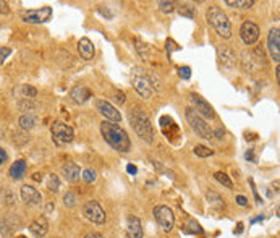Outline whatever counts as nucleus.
I'll use <instances>...</instances> for the list:
<instances>
[{
    "mask_svg": "<svg viewBox=\"0 0 280 238\" xmlns=\"http://www.w3.org/2000/svg\"><path fill=\"white\" fill-rule=\"evenodd\" d=\"M279 44H280V31H279V28H272L267 34V49H269V54H271V57L274 59V62L276 63L280 62Z\"/></svg>",
    "mask_w": 280,
    "mask_h": 238,
    "instance_id": "nucleus-14",
    "label": "nucleus"
},
{
    "mask_svg": "<svg viewBox=\"0 0 280 238\" xmlns=\"http://www.w3.org/2000/svg\"><path fill=\"white\" fill-rule=\"evenodd\" d=\"M188 229H186V232L188 234H202V229H201V225L198 224V222L195 220V219H190L188 220Z\"/></svg>",
    "mask_w": 280,
    "mask_h": 238,
    "instance_id": "nucleus-30",
    "label": "nucleus"
},
{
    "mask_svg": "<svg viewBox=\"0 0 280 238\" xmlns=\"http://www.w3.org/2000/svg\"><path fill=\"white\" fill-rule=\"evenodd\" d=\"M78 52L84 60H93L94 57V44L88 38L80 39L78 42Z\"/></svg>",
    "mask_w": 280,
    "mask_h": 238,
    "instance_id": "nucleus-18",
    "label": "nucleus"
},
{
    "mask_svg": "<svg viewBox=\"0 0 280 238\" xmlns=\"http://www.w3.org/2000/svg\"><path fill=\"white\" fill-rule=\"evenodd\" d=\"M128 238H142V225L136 216L128 219Z\"/></svg>",
    "mask_w": 280,
    "mask_h": 238,
    "instance_id": "nucleus-19",
    "label": "nucleus"
},
{
    "mask_svg": "<svg viewBox=\"0 0 280 238\" xmlns=\"http://www.w3.org/2000/svg\"><path fill=\"white\" fill-rule=\"evenodd\" d=\"M190 102L193 105V110L198 114V115H201L202 119H214L216 117V112H214V109H212V105L207 102L206 99H202L200 94H196V93H191L190 94Z\"/></svg>",
    "mask_w": 280,
    "mask_h": 238,
    "instance_id": "nucleus-9",
    "label": "nucleus"
},
{
    "mask_svg": "<svg viewBox=\"0 0 280 238\" xmlns=\"http://www.w3.org/2000/svg\"><path fill=\"white\" fill-rule=\"evenodd\" d=\"M217 55H219V62L222 63V67L225 68H233L237 65V54L230 45H219L217 47Z\"/></svg>",
    "mask_w": 280,
    "mask_h": 238,
    "instance_id": "nucleus-12",
    "label": "nucleus"
},
{
    "mask_svg": "<svg viewBox=\"0 0 280 238\" xmlns=\"http://www.w3.org/2000/svg\"><path fill=\"white\" fill-rule=\"evenodd\" d=\"M131 83H133L135 91L138 93L142 99H151L152 94H154V88H156V81L152 79L149 75L142 73L141 70H136L131 77Z\"/></svg>",
    "mask_w": 280,
    "mask_h": 238,
    "instance_id": "nucleus-4",
    "label": "nucleus"
},
{
    "mask_svg": "<svg viewBox=\"0 0 280 238\" xmlns=\"http://www.w3.org/2000/svg\"><path fill=\"white\" fill-rule=\"evenodd\" d=\"M47 188H49V191H54V193H57V191L60 190V180H59V177L55 175V174H50L49 175Z\"/></svg>",
    "mask_w": 280,
    "mask_h": 238,
    "instance_id": "nucleus-28",
    "label": "nucleus"
},
{
    "mask_svg": "<svg viewBox=\"0 0 280 238\" xmlns=\"http://www.w3.org/2000/svg\"><path fill=\"white\" fill-rule=\"evenodd\" d=\"M212 136H216L217 139H222V136H223V130H216V133H212Z\"/></svg>",
    "mask_w": 280,
    "mask_h": 238,
    "instance_id": "nucleus-40",
    "label": "nucleus"
},
{
    "mask_svg": "<svg viewBox=\"0 0 280 238\" xmlns=\"http://www.w3.org/2000/svg\"><path fill=\"white\" fill-rule=\"evenodd\" d=\"M157 8L164 13H172L175 10V2H159L157 3Z\"/></svg>",
    "mask_w": 280,
    "mask_h": 238,
    "instance_id": "nucleus-32",
    "label": "nucleus"
},
{
    "mask_svg": "<svg viewBox=\"0 0 280 238\" xmlns=\"http://www.w3.org/2000/svg\"><path fill=\"white\" fill-rule=\"evenodd\" d=\"M195 154L198 156V158H209V156H214V151L207 148V146L198 144L195 148Z\"/></svg>",
    "mask_w": 280,
    "mask_h": 238,
    "instance_id": "nucleus-29",
    "label": "nucleus"
},
{
    "mask_svg": "<svg viewBox=\"0 0 280 238\" xmlns=\"http://www.w3.org/2000/svg\"><path fill=\"white\" fill-rule=\"evenodd\" d=\"M115 100L121 105V104L125 102V94L121 93V91H115Z\"/></svg>",
    "mask_w": 280,
    "mask_h": 238,
    "instance_id": "nucleus-37",
    "label": "nucleus"
},
{
    "mask_svg": "<svg viewBox=\"0 0 280 238\" xmlns=\"http://www.w3.org/2000/svg\"><path fill=\"white\" fill-rule=\"evenodd\" d=\"M83 214L88 220L94 222V224H105V211L102 209V206L98 201H88L83 207Z\"/></svg>",
    "mask_w": 280,
    "mask_h": 238,
    "instance_id": "nucleus-10",
    "label": "nucleus"
},
{
    "mask_svg": "<svg viewBox=\"0 0 280 238\" xmlns=\"http://www.w3.org/2000/svg\"><path fill=\"white\" fill-rule=\"evenodd\" d=\"M24 174H26V162L24 160L13 162L12 167H10V177H12L13 180H21Z\"/></svg>",
    "mask_w": 280,
    "mask_h": 238,
    "instance_id": "nucleus-21",
    "label": "nucleus"
},
{
    "mask_svg": "<svg viewBox=\"0 0 280 238\" xmlns=\"http://www.w3.org/2000/svg\"><path fill=\"white\" fill-rule=\"evenodd\" d=\"M207 201H209V204L212 207H216V209H222L223 207V199L217 193H214V191H209V193H207Z\"/></svg>",
    "mask_w": 280,
    "mask_h": 238,
    "instance_id": "nucleus-24",
    "label": "nucleus"
},
{
    "mask_svg": "<svg viewBox=\"0 0 280 238\" xmlns=\"http://www.w3.org/2000/svg\"><path fill=\"white\" fill-rule=\"evenodd\" d=\"M98 110L99 114L105 119V121H112V123H120L121 115L117 110V107H114L110 102L107 100H98Z\"/></svg>",
    "mask_w": 280,
    "mask_h": 238,
    "instance_id": "nucleus-13",
    "label": "nucleus"
},
{
    "mask_svg": "<svg viewBox=\"0 0 280 238\" xmlns=\"http://www.w3.org/2000/svg\"><path fill=\"white\" fill-rule=\"evenodd\" d=\"M33 180L34 181H40V180H42V174H39V172H38V174H34L33 175Z\"/></svg>",
    "mask_w": 280,
    "mask_h": 238,
    "instance_id": "nucleus-43",
    "label": "nucleus"
},
{
    "mask_svg": "<svg viewBox=\"0 0 280 238\" xmlns=\"http://www.w3.org/2000/svg\"><path fill=\"white\" fill-rule=\"evenodd\" d=\"M63 204L67 207H75L76 206V196L68 191V193L63 196Z\"/></svg>",
    "mask_w": 280,
    "mask_h": 238,
    "instance_id": "nucleus-33",
    "label": "nucleus"
},
{
    "mask_svg": "<svg viewBox=\"0 0 280 238\" xmlns=\"http://www.w3.org/2000/svg\"><path fill=\"white\" fill-rule=\"evenodd\" d=\"M10 13V7L7 2H3V0H0V15H8Z\"/></svg>",
    "mask_w": 280,
    "mask_h": 238,
    "instance_id": "nucleus-36",
    "label": "nucleus"
},
{
    "mask_svg": "<svg viewBox=\"0 0 280 238\" xmlns=\"http://www.w3.org/2000/svg\"><path fill=\"white\" fill-rule=\"evenodd\" d=\"M178 75L183 79H190L191 78V68L190 67H180L178 68Z\"/></svg>",
    "mask_w": 280,
    "mask_h": 238,
    "instance_id": "nucleus-34",
    "label": "nucleus"
},
{
    "mask_svg": "<svg viewBox=\"0 0 280 238\" xmlns=\"http://www.w3.org/2000/svg\"><path fill=\"white\" fill-rule=\"evenodd\" d=\"M214 178H216L219 183H222L223 186H227V188H233V183H232V180L228 178V175L227 174H223V172H216L214 174Z\"/></svg>",
    "mask_w": 280,
    "mask_h": 238,
    "instance_id": "nucleus-25",
    "label": "nucleus"
},
{
    "mask_svg": "<svg viewBox=\"0 0 280 238\" xmlns=\"http://www.w3.org/2000/svg\"><path fill=\"white\" fill-rule=\"evenodd\" d=\"M29 230H31V234L36 238H42L49 232V222H47V219H45V217H39V219L33 220L31 225H29Z\"/></svg>",
    "mask_w": 280,
    "mask_h": 238,
    "instance_id": "nucleus-17",
    "label": "nucleus"
},
{
    "mask_svg": "<svg viewBox=\"0 0 280 238\" xmlns=\"http://www.w3.org/2000/svg\"><path fill=\"white\" fill-rule=\"evenodd\" d=\"M50 133H52V139L57 146L70 144L75 139V131L70 125L63 123V121H54L50 126Z\"/></svg>",
    "mask_w": 280,
    "mask_h": 238,
    "instance_id": "nucleus-6",
    "label": "nucleus"
},
{
    "mask_svg": "<svg viewBox=\"0 0 280 238\" xmlns=\"http://www.w3.org/2000/svg\"><path fill=\"white\" fill-rule=\"evenodd\" d=\"M154 217H156V222L159 224V227H162L165 232H170L172 229H174L175 216H174V212H172L170 207H167L164 204L156 206L154 207Z\"/></svg>",
    "mask_w": 280,
    "mask_h": 238,
    "instance_id": "nucleus-7",
    "label": "nucleus"
},
{
    "mask_svg": "<svg viewBox=\"0 0 280 238\" xmlns=\"http://www.w3.org/2000/svg\"><path fill=\"white\" fill-rule=\"evenodd\" d=\"M70 98L73 99L76 104H84L93 98V93H91V89L86 88V86H75V88L70 91Z\"/></svg>",
    "mask_w": 280,
    "mask_h": 238,
    "instance_id": "nucleus-16",
    "label": "nucleus"
},
{
    "mask_svg": "<svg viewBox=\"0 0 280 238\" xmlns=\"http://www.w3.org/2000/svg\"><path fill=\"white\" fill-rule=\"evenodd\" d=\"M178 13L181 15V17H186V18H195V7H191L190 3H183L181 7H178Z\"/></svg>",
    "mask_w": 280,
    "mask_h": 238,
    "instance_id": "nucleus-26",
    "label": "nucleus"
},
{
    "mask_svg": "<svg viewBox=\"0 0 280 238\" xmlns=\"http://www.w3.org/2000/svg\"><path fill=\"white\" fill-rule=\"evenodd\" d=\"M84 238H104V237L100 235V234H96V232H94V234H88Z\"/></svg>",
    "mask_w": 280,
    "mask_h": 238,
    "instance_id": "nucleus-42",
    "label": "nucleus"
},
{
    "mask_svg": "<svg viewBox=\"0 0 280 238\" xmlns=\"http://www.w3.org/2000/svg\"><path fill=\"white\" fill-rule=\"evenodd\" d=\"M7 153H5V149L3 148H0V165H3L5 164V160H7Z\"/></svg>",
    "mask_w": 280,
    "mask_h": 238,
    "instance_id": "nucleus-38",
    "label": "nucleus"
},
{
    "mask_svg": "<svg viewBox=\"0 0 280 238\" xmlns=\"http://www.w3.org/2000/svg\"><path fill=\"white\" fill-rule=\"evenodd\" d=\"M18 123H20V128L21 130L29 131V130L34 128L36 123H38V119H36L34 115H21L18 120Z\"/></svg>",
    "mask_w": 280,
    "mask_h": 238,
    "instance_id": "nucleus-22",
    "label": "nucleus"
},
{
    "mask_svg": "<svg viewBox=\"0 0 280 238\" xmlns=\"http://www.w3.org/2000/svg\"><path fill=\"white\" fill-rule=\"evenodd\" d=\"M126 170H128L130 172V174H136V172H138V169H136V167L135 165H128V167H126Z\"/></svg>",
    "mask_w": 280,
    "mask_h": 238,
    "instance_id": "nucleus-41",
    "label": "nucleus"
},
{
    "mask_svg": "<svg viewBox=\"0 0 280 238\" xmlns=\"http://www.w3.org/2000/svg\"><path fill=\"white\" fill-rule=\"evenodd\" d=\"M52 7H40L38 10H28V12L21 13L23 21L33 23V24H40V23H47L52 18Z\"/></svg>",
    "mask_w": 280,
    "mask_h": 238,
    "instance_id": "nucleus-8",
    "label": "nucleus"
},
{
    "mask_svg": "<svg viewBox=\"0 0 280 238\" xmlns=\"http://www.w3.org/2000/svg\"><path fill=\"white\" fill-rule=\"evenodd\" d=\"M12 54V50H10L8 47H0V65H2L5 60H7L8 55Z\"/></svg>",
    "mask_w": 280,
    "mask_h": 238,
    "instance_id": "nucleus-35",
    "label": "nucleus"
},
{
    "mask_svg": "<svg viewBox=\"0 0 280 238\" xmlns=\"http://www.w3.org/2000/svg\"><path fill=\"white\" fill-rule=\"evenodd\" d=\"M81 177H83V180L86 183H93V181H96V178H98V174H96V170H93V169H86Z\"/></svg>",
    "mask_w": 280,
    "mask_h": 238,
    "instance_id": "nucleus-31",
    "label": "nucleus"
},
{
    "mask_svg": "<svg viewBox=\"0 0 280 238\" xmlns=\"http://www.w3.org/2000/svg\"><path fill=\"white\" fill-rule=\"evenodd\" d=\"M186 120H188V123H190L191 128L195 130L196 133L201 136V138L212 139V133H214V131L211 128V125L207 123V121L202 119L201 115H198L191 107L186 109Z\"/></svg>",
    "mask_w": 280,
    "mask_h": 238,
    "instance_id": "nucleus-5",
    "label": "nucleus"
},
{
    "mask_svg": "<svg viewBox=\"0 0 280 238\" xmlns=\"http://www.w3.org/2000/svg\"><path fill=\"white\" fill-rule=\"evenodd\" d=\"M206 18H207V23L216 29L219 36H222L223 39H228L232 38V24H230V20L225 15V12L217 7V5H211L207 8V13H206Z\"/></svg>",
    "mask_w": 280,
    "mask_h": 238,
    "instance_id": "nucleus-3",
    "label": "nucleus"
},
{
    "mask_svg": "<svg viewBox=\"0 0 280 238\" xmlns=\"http://www.w3.org/2000/svg\"><path fill=\"white\" fill-rule=\"evenodd\" d=\"M240 36L246 45L256 44L259 39V26L253 21H245L240 28Z\"/></svg>",
    "mask_w": 280,
    "mask_h": 238,
    "instance_id": "nucleus-11",
    "label": "nucleus"
},
{
    "mask_svg": "<svg viewBox=\"0 0 280 238\" xmlns=\"http://www.w3.org/2000/svg\"><path fill=\"white\" fill-rule=\"evenodd\" d=\"M225 5H228V7L232 8H251L254 5V0H225Z\"/></svg>",
    "mask_w": 280,
    "mask_h": 238,
    "instance_id": "nucleus-23",
    "label": "nucleus"
},
{
    "mask_svg": "<svg viewBox=\"0 0 280 238\" xmlns=\"http://www.w3.org/2000/svg\"><path fill=\"white\" fill-rule=\"evenodd\" d=\"M246 159H251L253 160V153L249 151V153H246Z\"/></svg>",
    "mask_w": 280,
    "mask_h": 238,
    "instance_id": "nucleus-44",
    "label": "nucleus"
},
{
    "mask_svg": "<svg viewBox=\"0 0 280 238\" xmlns=\"http://www.w3.org/2000/svg\"><path fill=\"white\" fill-rule=\"evenodd\" d=\"M20 238H24V237H20Z\"/></svg>",
    "mask_w": 280,
    "mask_h": 238,
    "instance_id": "nucleus-45",
    "label": "nucleus"
},
{
    "mask_svg": "<svg viewBox=\"0 0 280 238\" xmlns=\"http://www.w3.org/2000/svg\"><path fill=\"white\" fill-rule=\"evenodd\" d=\"M128 120L141 139H144L146 143H152L154 141V128H152L151 119L146 112H142L138 107L131 109L128 112Z\"/></svg>",
    "mask_w": 280,
    "mask_h": 238,
    "instance_id": "nucleus-2",
    "label": "nucleus"
},
{
    "mask_svg": "<svg viewBox=\"0 0 280 238\" xmlns=\"http://www.w3.org/2000/svg\"><path fill=\"white\" fill-rule=\"evenodd\" d=\"M100 133H102L105 143L112 149L119 151V153H128L131 149V141L128 138V133L119 123H112V121L104 120L100 123Z\"/></svg>",
    "mask_w": 280,
    "mask_h": 238,
    "instance_id": "nucleus-1",
    "label": "nucleus"
},
{
    "mask_svg": "<svg viewBox=\"0 0 280 238\" xmlns=\"http://www.w3.org/2000/svg\"><path fill=\"white\" fill-rule=\"evenodd\" d=\"M62 174L68 181H76L80 178V167L75 162H68L62 167Z\"/></svg>",
    "mask_w": 280,
    "mask_h": 238,
    "instance_id": "nucleus-20",
    "label": "nucleus"
},
{
    "mask_svg": "<svg viewBox=\"0 0 280 238\" xmlns=\"http://www.w3.org/2000/svg\"><path fill=\"white\" fill-rule=\"evenodd\" d=\"M20 195H21V199L26 202V204H31V206L40 204V201H42V195L31 185H23Z\"/></svg>",
    "mask_w": 280,
    "mask_h": 238,
    "instance_id": "nucleus-15",
    "label": "nucleus"
},
{
    "mask_svg": "<svg viewBox=\"0 0 280 238\" xmlns=\"http://www.w3.org/2000/svg\"><path fill=\"white\" fill-rule=\"evenodd\" d=\"M237 202L240 206H246L248 204V199L245 198V196H237Z\"/></svg>",
    "mask_w": 280,
    "mask_h": 238,
    "instance_id": "nucleus-39",
    "label": "nucleus"
},
{
    "mask_svg": "<svg viewBox=\"0 0 280 238\" xmlns=\"http://www.w3.org/2000/svg\"><path fill=\"white\" fill-rule=\"evenodd\" d=\"M20 91L23 93V99H34L36 96H38V89L29 84H23L21 88H20Z\"/></svg>",
    "mask_w": 280,
    "mask_h": 238,
    "instance_id": "nucleus-27",
    "label": "nucleus"
}]
</instances>
